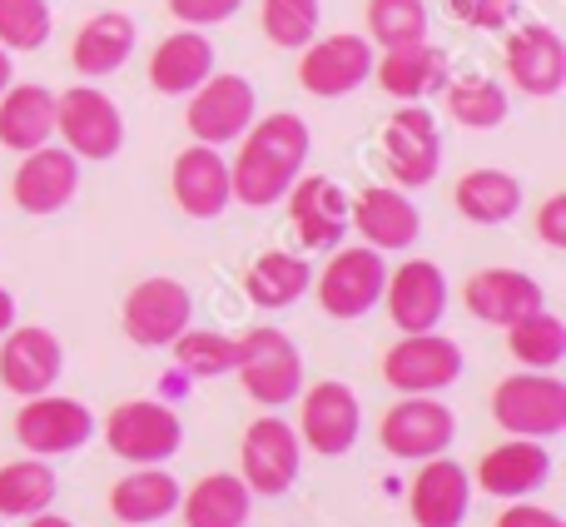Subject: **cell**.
<instances>
[{
  "label": "cell",
  "instance_id": "1",
  "mask_svg": "<svg viewBox=\"0 0 566 527\" xmlns=\"http://www.w3.org/2000/svg\"><path fill=\"white\" fill-rule=\"evenodd\" d=\"M313 135L293 110H279V115H264L244 130V145L229 159V179H234V199L249 209H269L279 205L293 189V179L308 165Z\"/></svg>",
  "mask_w": 566,
  "mask_h": 527
},
{
  "label": "cell",
  "instance_id": "2",
  "mask_svg": "<svg viewBox=\"0 0 566 527\" xmlns=\"http://www.w3.org/2000/svg\"><path fill=\"white\" fill-rule=\"evenodd\" d=\"M492 423L507 438H557L566 433V383L542 369L507 373L492 389Z\"/></svg>",
  "mask_w": 566,
  "mask_h": 527
},
{
  "label": "cell",
  "instance_id": "3",
  "mask_svg": "<svg viewBox=\"0 0 566 527\" xmlns=\"http://www.w3.org/2000/svg\"><path fill=\"white\" fill-rule=\"evenodd\" d=\"M105 443L129 468H165V463L185 448V423L159 399H129V403L109 409Z\"/></svg>",
  "mask_w": 566,
  "mask_h": 527
},
{
  "label": "cell",
  "instance_id": "4",
  "mask_svg": "<svg viewBox=\"0 0 566 527\" xmlns=\"http://www.w3.org/2000/svg\"><path fill=\"white\" fill-rule=\"evenodd\" d=\"M55 135L75 159L105 165L125 149V115L99 85H70L55 95Z\"/></svg>",
  "mask_w": 566,
  "mask_h": 527
},
{
  "label": "cell",
  "instance_id": "5",
  "mask_svg": "<svg viewBox=\"0 0 566 527\" xmlns=\"http://www.w3.org/2000/svg\"><path fill=\"white\" fill-rule=\"evenodd\" d=\"M234 373H239V383H244V393L254 403L283 409V403L298 399V389H303V353L283 329L259 323V329H249L244 339H239Z\"/></svg>",
  "mask_w": 566,
  "mask_h": 527
},
{
  "label": "cell",
  "instance_id": "6",
  "mask_svg": "<svg viewBox=\"0 0 566 527\" xmlns=\"http://www.w3.org/2000/svg\"><path fill=\"white\" fill-rule=\"evenodd\" d=\"M458 438V413L432 393H402L378 423V443L388 458L402 463H428L442 458Z\"/></svg>",
  "mask_w": 566,
  "mask_h": 527
},
{
  "label": "cell",
  "instance_id": "7",
  "mask_svg": "<svg viewBox=\"0 0 566 527\" xmlns=\"http://www.w3.org/2000/svg\"><path fill=\"white\" fill-rule=\"evenodd\" d=\"M382 165L398 189H428L442 169V125L428 105H402L382 125Z\"/></svg>",
  "mask_w": 566,
  "mask_h": 527
},
{
  "label": "cell",
  "instance_id": "8",
  "mask_svg": "<svg viewBox=\"0 0 566 527\" xmlns=\"http://www.w3.org/2000/svg\"><path fill=\"white\" fill-rule=\"evenodd\" d=\"M298 443L313 448L318 458H343L353 453L363 433V409L358 393L348 389L343 379H323L313 389H298Z\"/></svg>",
  "mask_w": 566,
  "mask_h": 527
},
{
  "label": "cell",
  "instance_id": "9",
  "mask_svg": "<svg viewBox=\"0 0 566 527\" xmlns=\"http://www.w3.org/2000/svg\"><path fill=\"white\" fill-rule=\"evenodd\" d=\"M298 468H303V443L289 428V418L264 413V418L249 423L244 443H239V478L249 483L254 498H283L298 483Z\"/></svg>",
  "mask_w": 566,
  "mask_h": 527
},
{
  "label": "cell",
  "instance_id": "10",
  "mask_svg": "<svg viewBox=\"0 0 566 527\" xmlns=\"http://www.w3.org/2000/svg\"><path fill=\"white\" fill-rule=\"evenodd\" d=\"M462 343L448 333H402L388 353H382V383L398 393H442L462 379Z\"/></svg>",
  "mask_w": 566,
  "mask_h": 527
},
{
  "label": "cell",
  "instance_id": "11",
  "mask_svg": "<svg viewBox=\"0 0 566 527\" xmlns=\"http://www.w3.org/2000/svg\"><path fill=\"white\" fill-rule=\"evenodd\" d=\"M259 120V95L244 75H209L205 85L189 95V110H185V125L195 135V145H234L244 140V130Z\"/></svg>",
  "mask_w": 566,
  "mask_h": 527
},
{
  "label": "cell",
  "instance_id": "12",
  "mask_svg": "<svg viewBox=\"0 0 566 527\" xmlns=\"http://www.w3.org/2000/svg\"><path fill=\"white\" fill-rule=\"evenodd\" d=\"M382 283H388V264L378 249L368 245H348L328 259V269L313 273V289L328 319H363L368 309L382 303Z\"/></svg>",
  "mask_w": 566,
  "mask_h": 527
},
{
  "label": "cell",
  "instance_id": "13",
  "mask_svg": "<svg viewBox=\"0 0 566 527\" xmlns=\"http://www.w3.org/2000/svg\"><path fill=\"white\" fill-rule=\"evenodd\" d=\"M189 319H195V293L179 279L155 273L125 293V333L139 349H169L189 329Z\"/></svg>",
  "mask_w": 566,
  "mask_h": 527
},
{
  "label": "cell",
  "instance_id": "14",
  "mask_svg": "<svg viewBox=\"0 0 566 527\" xmlns=\"http://www.w3.org/2000/svg\"><path fill=\"white\" fill-rule=\"evenodd\" d=\"M95 438V413L80 399H25V409L15 413V443L30 453V458H65V453H80Z\"/></svg>",
  "mask_w": 566,
  "mask_h": 527
},
{
  "label": "cell",
  "instance_id": "15",
  "mask_svg": "<svg viewBox=\"0 0 566 527\" xmlns=\"http://www.w3.org/2000/svg\"><path fill=\"white\" fill-rule=\"evenodd\" d=\"M502 65H507V80L532 100H552L566 90V40L557 25L547 20H527L507 35L502 45Z\"/></svg>",
  "mask_w": 566,
  "mask_h": 527
},
{
  "label": "cell",
  "instance_id": "16",
  "mask_svg": "<svg viewBox=\"0 0 566 527\" xmlns=\"http://www.w3.org/2000/svg\"><path fill=\"white\" fill-rule=\"evenodd\" d=\"M373 40L363 35H328V40H308L298 60V85L318 100H343L358 85L373 80Z\"/></svg>",
  "mask_w": 566,
  "mask_h": 527
},
{
  "label": "cell",
  "instance_id": "17",
  "mask_svg": "<svg viewBox=\"0 0 566 527\" xmlns=\"http://www.w3.org/2000/svg\"><path fill=\"white\" fill-rule=\"evenodd\" d=\"M348 229H358V239L378 255L392 249H412L422 235V215L408 199V189L398 185H368L348 199Z\"/></svg>",
  "mask_w": 566,
  "mask_h": 527
},
{
  "label": "cell",
  "instance_id": "18",
  "mask_svg": "<svg viewBox=\"0 0 566 527\" xmlns=\"http://www.w3.org/2000/svg\"><path fill=\"white\" fill-rule=\"evenodd\" d=\"M382 303H388V319L398 333H428L442 323L448 313V273L432 259H408L398 269H388L382 283Z\"/></svg>",
  "mask_w": 566,
  "mask_h": 527
},
{
  "label": "cell",
  "instance_id": "19",
  "mask_svg": "<svg viewBox=\"0 0 566 527\" xmlns=\"http://www.w3.org/2000/svg\"><path fill=\"white\" fill-rule=\"evenodd\" d=\"M65 373V349L50 329L40 323H20V329L0 333V383H6L15 399H35L50 393Z\"/></svg>",
  "mask_w": 566,
  "mask_h": 527
},
{
  "label": "cell",
  "instance_id": "20",
  "mask_svg": "<svg viewBox=\"0 0 566 527\" xmlns=\"http://www.w3.org/2000/svg\"><path fill=\"white\" fill-rule=\"evenodd\" d=\"M80 189V159L65 145H40L15 165L10 199L25 215H60Z\"/></svg>",
  "mask_w": 566,
  "mask_h": 527
},
{
  "label": "cell",
  "instance_id": "21",
  "mask_svg": "<svg viewBox=\"0 0 566 527\" xmlns=\"http://www.w3.org/2000/svg\"><path fill=\"white\" fill-rule=\"evenodd\" d=\"M169 189H175V205L189 219H219L234 205V179H229V159L214 145H189L175 155L169 169Z\"/></svg>",
  "mask_w": 566,
  "mask_h": 527
},
{
  "label": "cell",
  "instance_id": "22",
  "mask_svg": "<svg viewBox=\"0 0 566 527\" xmlns=\"http://www.w3.org/2000/svg\"><path fill=\"white\" fill-rule=\"evenodd\" d=\"M373 80L402 105H422V100L442 95V85L452 80V60L432 40H412V45H392L373 60Z\"/></svg>",
  "mask_w": 566,
  "mask_h": 527
},
{
  "label": "cell",
  "instance_id": "23",
  "mask_svg": "<svg viewBox=\"0 0 566 527\" xmlns=\"http://www.w3.org/2000/svg\"><path fill=\"white\" fill-rule=\"evenodd\" d=\"M462 303H468L472 319L492 323V329H507V323L537 313L542 303H547V293H542V283L532 279L527 269H507V264H497V269L472 273L468 289H462Z\"/></svg>",
  "mask_w": 566,
  "mask_h": 527
},
{
  "label": "cell",
  "instance_id": "24",
  "mask_svg": "<svg viewBox=\"0 0 566 527\" xmlns=\"http://www.w3.org/2000/svg\"><path fill=\"white\" fill-rule=\"evenodd\" d=\"M472 508V473L462 463L442 458L418 463V478L408 488V513L418 527H462Z\"/></svg>",
  "mask_w": 566,
  "mask_h": 527
},
{
  "label": "cell",
  "instance_id": "25",
  "mask_svg": "<svg viewBox=\"0 0 566 527\" xmlns=\"http://www.w3.org/2000/svg\"><path fill=\"white\" fill-rule=\"evenodd\" d=\"M547 478H552V453L542 438H507L482 453L478 463V488L502 503L532 498L537 488H547Z\"/></svg>",
  "mask_w": 566,
  "mask_h": 527
},
{
  "label": "cell",
  "instance_id": "26",
  "mask_svg": "<svg viewBox=\"0 0 566 527\" xmlns=\"http://www.w3.org/2000/svg\"><path fill=\"white\" fill-rule=\"evenodd\" d=\"M289 219L298 229L303 249H338L343 235H348V195L343 185L323 175H298L289 195Z\"/></svg>",
  "mask_w": 566,
  "mask_h": 527
},
{
  "label": "cell",
  "instance_id": "27",
  "mask_svg": "<svg viewBox=\"0 0 566 527\" xmlns=\"http://www.w3.org/2000/svg\"><path fill=\"white\" fill-rule=\"evenodd\" d=\"M135 40H139V30L125 10H99V16H90L85 25L75 30L70 65H75L85 80H105V75H115V70L129 65Z\"/></svg>",
  "mask_w": 566,
  "mask_h": 527
},
{
  "label": "cell",
  "instance_id": "28",
  "mask_svg": "<svg viewBox=\"0 0 566 527\" xmlns=\"http://www.w3.org/2000/svg\"><path fill=\"white\" fill-rule=\"evenodd\" d=\"M209 75H214V40L205 30H175L149 55V85L159 95H195Z\"/></svg>",
  "mask_w": 566,
  "mask_h": 527
},
{
  "label": "cell",
  "instance_id": "29",
  "mask_svg": "<svg viewBox=\"0 0 566 527\" xmlns=\"http://www.w3.org/2000/svg\"><path fill=\"white\" fill-rule=\"evenodd\" d=\"M452 205L468 225H482V229H497L507 219L522 215V179L512 169H497V165H482V169H468V175L452 185Z\"/></svg>",
  "mask_w": 566,
  "mask_h": 527
},
{
  "label": "cell",
  "instance_id": "30",
  "mask_svg": "<svg viewBox=\"0 0 566 527\" xmlns=\"http://www.w3.org/2000/svg\"><path fill=\"white\" fill-rule=\"evenodd\" d=\"M254 493L239 473H209L189 493H179V518L185 527H249Z\"/></svg>",
  "mask_w": 566,
  "mask_h": 527
},
{
  "label": "cell",
  "instance_id": "31",
  "mask_svg": "<svg viewBox=\"0 0 566 527\" xmlns=\"http://www.w3.org/2000/svg\"><path fill=\"white\" fill-rule=\"evenodd\" d=\"M55 140V95L45 85H10L0 95V145L30 155Z\"/></svg>",
  "mask_w": 566,
  "mask_h": 527
},
{
  "label": "cell",
  "instance_id": "32",
  "mask_svg": "<svg viewBox=\"0 0 566 527\" xmlns=\"http://www.w3.org/2000/svg\"><path fill=\"white\" fill-rule=\"evenodd\" d=\"M179 493H185L179 478H169L165 468H135L109 488V513L119 518V527H149L179 513Z\"/></svg>",
  "mask_w": 566,
  "mask_h": 527
},
{
  "label": "cell",
  "instance_id": "33",
  "mask_svg": "<svg viewBox=\"0 0 566 527\" xmlns=\"http://www.w3.org/2000/svg\"><path fill=\"white\" fill-rule=\"evenodd\" d=\"M313 289V269L303 255H289V249H269L249 264L244 273V293L254 309H289L303 293Z\"/></svg>",
  "mask_w": 566,
  "mask_h": 527
},
{
  "label": "cell",
  "instance_id": "34",
  "mask_svg": "<svg viewBox=\"0 0 566 527\" xmlns=\"http://www.w3.org/2000/svg\"><path fill=\"white\" fill-rule=\"evenodd\" d=\"M60 483L50 458H15L0 468V518H35L55 503Z\"/></svg>",
  "mask_w": 566,
  "mask_h": 527
},
{
  "label": "cell",
  "instance_id": "35",
  "mask_svg": "<svg viewBox=\"0 0 566 527\" xmlns=\"http://www.w3.org/2000/svg\"><path fill=\"white\" fill-rule=\"evenodd\" d=\"M507 349H512V359H517L522 369L557 373L562 359H566V323L547 309V303H542L537 313L507 323Z\"/></svg>",
  "mask_w": 566,
  "mask_h": 527
},
{
  "label": "cell",
  "instance_id": "36",
  "mask_svg": "<svg viewBox=\"0 0 566 527\" xmlns=\"http://www.w3.org/2000/svg\"><path fill=\"white\" fill-rule=\"evenodd\" d=\"M442 95H448V115L458 120L462 130H497L512 110L507 90L488 75H452L448 85H442Z\"/></svg>",
  "mask_w": 566,
  "mask_h": 527
},
{
  "label": "cell",
  "instance_id": "37",
  "mask_svg": "<svg viewBox=\"0 0 566 527\" xmlns=\"http://www.w3.org/2000/svg\"><path fill=\"white\" fill-rule=\"evenodd\" d=\"M169 349H175L179 369L195 373V379H224V373H234V359H239V339H229V333L195 329V323H189V329L179 333Z\"/></svg>",
  "mask_w": 566,
  "mask_h": 527
},
{
  "label": "cell",
  "instance_id": "38",
  "mask_svg": "<svg viewBox=\"0 0 566 527\" xmlns=\"http://www.w3.org/2000/svg\"><path fill=\"white\" fill-rule=\"evenodd\" d=\"M368 35L382 50L428 40V6L422 0H368Z\"/></svg>",
  "mask_w": 566,
  "mask_h": 527
},
{
  "label": "cell",
  "instance_id": "39",
  "mask_svg": "<svg viewBox=\"0 0 566 527\" xmlns=\"http://www.w3.org/2000/svg\"><path fill=\"white\" fill-rule=\"evenodd\" d=\"M55 30L50 0H0V50H40Z\"/></svg>",
  "mask_w": 566,
  "mask_h": 527
},
{
  "label": "cell",
  "instance_id": "40",
  "mask_svg": "<svg viewBox=\"0 0 566 527\" xmlns=\"http://www.w3.org/2000/svg\"><path fill=\"white\" fill-rule=\"evenodd\" d=\"M318 0H264L259 25L279 50H303L308 40H318Z\"/></svg>",
  "mask_w": 566,
  "mask_h": 527
},
{
  "label": "cell",
  "instance_id": "41",
  "mask_svg": "<svg viewBox=\"0 0 566 527\" xmlns=\"http://www.w3.org/2000/svg\"><path fill=\"white\" fill-rule=\"evenodd\" d=\"M442 6L468 30H507L517 16V0H442Z\"/></svg>",
  "mask_w": 566,
  "mask_h": 527
},
{
  "label": "cell",
  "instance_id": "42",
  "mask_svg": "<svg viewBox=\"0 0 566 527\" xmlns=\"http://www.w3.org/2000/svg\"><path fill=\"white\" fill-rule=\"evenodd\" d=\"M244 0H169V16L189 30H209V25H224V20L239 16Z\"/></svg>",
  "mask_w": 566,
  "mask_h": 527
},
{
  "label": "cell",
  "instance_id": "43",
  "mask_svg": "<svg viewBox=\"0 0 566 527\" xmlns=\"http://www.w3.org/2000/svg\"><path fill=\"white\" fill-rule=\"evenodd\" d=\"M537 239L547 249H566V195H547L537 209Z\"/></svg>",
  "mask_w": 566,
  "mask_h": 527
},
{
  "label": "cell",
  "instance_id": "44",
  "mask_svg": "<svg viewBox=\"0 0 566 527\" xmlns=\"http://www.w3.org/2000/svg\"><path fill=\"white\" fill-rule=\"evenodd\" d=\"M497 527H566V523L552 508H537V503L517 498V503H507V513L497 518Z\"/></svg>",
  "mask_w": 566,
  "mask_h": 527
},
{
  "label": "cell",
  "instance_id": "45",
  "mask_svg": "<svg viewBox=\"0 0 566 527\" xmlns=\"http://www.w3.org/2000/svg\"><path fill=\"white\" fill-rule=\"evenodd\" d=\"M15 329V293L0 283V333H10Z\"/></svg>",
  "mask_w": 566,
  "mask_h": 527
},
{
  "label": "cell",
  "instance_id": "46",
  "mask_svg": "<svg viewBox=\"0 0 566 527\" xmlns=\"http://www.w3.org/2000/svg\"><path fill=\"white\" fill-rule=\"evenodd\" d=\"M25 527H75V523H70V518H55V513H35V518H25Z\"/></svg>",
  "mask_w": 566,
  "mask_h": 527
},
{
  "label": "cell",
  "instance_id": "47",
  "mask_svg": "<svg viewBox=\"0 0 566 527\" xmlns=\"http://www.w3.org/2000/svg\"><path fill=\"white\" fill-rule=\"evenodd\" d=\"M10 80H15V65H10V50H0V95L10 90Z\"/></svg>",
  "mask_w": 566,
  "mask_h": 527
}]
</instances>
